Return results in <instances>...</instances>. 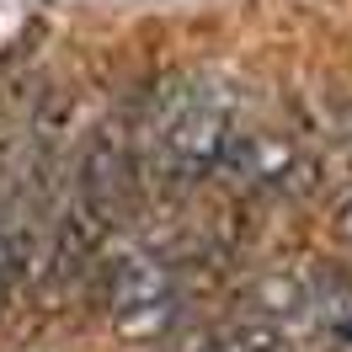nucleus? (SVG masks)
Returning a JSON list of instances; mask_svg holds the SVG:
<instances>
[{"mask_svg": "<svg viewBox=\"0 0 352 352\" xmlns=\"http://www.w3.org/2000/svg\"><path fill=\"white\" fill-rule=\"evenodd\" d=\"M336 133H342V139H352V102L342 107V118H336Z\"/></svg>", "mask_w": 352, "mask_h": 352, "instance_id": "39448f33", "label": "nucleus"}, {"mask_svg": "<svg viewBox=\"0 0 352 352\" xmlns=\"http://www.w3.org/2000/svg\"><path fill=\"white\" fill-rule=\"evenodd\" d=\"M331 224H336V235H347V241H352V182H347V192L336 198V219H331Z\"/></svg>", "mask_w": 352, "mask_h": 352, "instance_id": "7ed1b4c3", "label": "nucleus"}, {"mask_svg": "<svg viewBox=\"0 0 352 352\" xmlns=\"http://www.w3.org/2000/svg\"><path fill=\"white\" fill-rule=\"evenodd\" d=\"M230 133V112L208 96H182L160 112L155 123V144H160V176L171 187H198L214 176Z\"/></svg>", "mask_w": 352, "mask_h": 352, "instance_id": "f257e3e1", "label": "nucleus"}, {"mask_svg": "<svg viewBox=\"0 0 352 352\" xmlns=\"http://www.w3.org/2000/svg\"><path fill=\"white\" fill-rule=\"evenodd\" d=\"M129 176H133V160H129V139H123V129H102L86 144V155H80L75 203H80L102 230H112L118 214H123V203H129Z\"/></svg>", "mask_w": 352, "mask_h": 352, "instance_id": "f03ea898", "label": "nucleus"}, {"mask_svg": "<svg viewBox=\"0 0 352 352\" xmlns=\"http://www.w3.org/2000/svg\"><path fill=\"white\" fill-rule=\"evenodd\" d=\"M336 171L352 182V139H342V155H336Z\"/></svg>", "mask_w": 352, "mask_h": 352, "instance_id": "20e7f679", "label": "nucleus"}]
</instances>
